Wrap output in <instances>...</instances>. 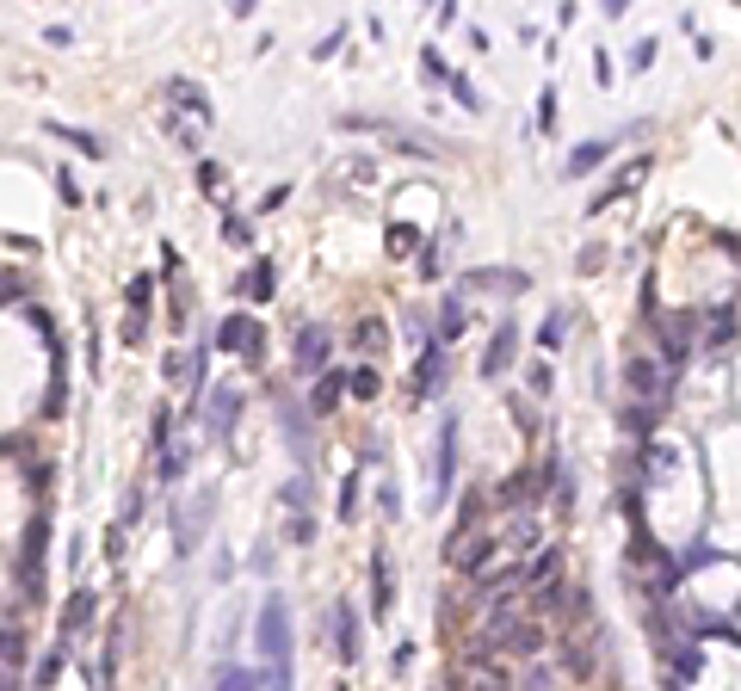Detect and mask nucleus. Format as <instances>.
<instances>
[{"label": "nucleus", "instance_id": "nucleus-1", "mask_svg": "<svg viewBox=\"0 0 741 691\" xmlns=\"http://www.w3.org/2000/svg\"><path fill=\"white\" fill-rule=\"evenodd\" d=\"M254 648L272 667V691H291V661H297V630H291V599H260L254 611Z\"/></svg>", "mask_w": 741, "mask_h": 691}, {"label": "nucleus", "instance_id": "nucleus-2", "mask_svg": "<svg viewBox=\"0 0 741 691\" xmlns=\"http://www.w3.org/2000/svg\"><path fill=\"white\" fill-rule=\"evenodd\" d=\"M167 99H180V105L167 112V136L180 142L186 155H198L204 136H210V99H204V87L180 75V81H167Z\"/></svg>", "mask_w": 741, "mask_h": 691}, {"label": "nucleus", "instance_id": "nucleus-3", "mask_svg": "<svg viewBox=\"0 0 741 691\" xmlns=\"http://www.w3.org/2000/svg\"><path fill=\"white\" fill-rule=\"evenodd\" d=\"M44 550H50V513H31L25 531H19V556H13V574L31 599L44 593Z\"/></svg>", "mask_w": 741, "mask_h": 691}, {"label": "nucleus", "instance_id": "nucleus-4", "mask_svg": "<svg viewBox=\"0 0 741 691\" xmlns=\"http://www.w3.org/2000/svg\"><path fill=\"white\" fill-rule=\"evenodd\" d=\"M210 519H217V494H210V488H198L192 500H180V513H173V556H180V562L198 556Z\"/></svg>", "mask_w": 741, "mask_h": 691}, {"label": "nucleus", "instance_id": "nucleus-5", "mask_svg": "<svg viewBox=\"0 0 741 691\" xmlns=\"http://www.w3.org/2000/svg\"><path fill=\"white\" fill-rule=\"evenodd\" d=\"M328 358H334V340H328V327L303 321V327H297V340H291V365H297L303 377H315V383H322V377H328Z\"/></svg>", "mask_w": 741, "mask_h": 691}, {"label": "nucleus", "instance_id": "nucleus-6", "mask_svg": "<svg viewBox=\"0 0 741 691\" xmlns=\"http://www.w3.org/2000/svg\"><path fill=\"white\" fill-rule=\"evenodd\" d=\"M217 346L223 352H235V358H260V346H266V327L247 315V309H235V315H223L217 321Z\"/></svg>", "mask_w": 741, "mask_h": 691}, {"label": "nucleus", "instance_id": "nucleus-7", "mask_svg": "<svg viewBox=\"0 0 741 691\" xmlns=\"http://www.w3.org/2000/svg\"><path fill=\"white\" fill-rule=\"evenodd\" d=\"M445 371H451V352H445V340L420 346V365H414V377H408V395H414V402H433V395L445 389Z\"/></svg>", "mask_w": 741, "mask_h": 691}, {"label": "nucleus", "instance_id": "nucleus-8", "mask_svg": "<svg viewBox=\"0 0 741 691\" xmlns=\"http://www.w3.org/2000/svg\"><path fill=\"white\" fill-rule=\"evenodd\" d=\"M624 383H630V395H637V402H649V408H661V402H667L661 358H624Z\"/></svg>", "mask_w": 741, "mask_h": 691}, {"label": "nucleus", "instance_id": "nucleus-9", "mask_svg": "<svg viewBox=\"0 0 741 691\" xmlns=\"http://www.w3.org/2000/svg\"><path fill=\"white\" fill-rule=\"evenodd\" d=\"M457 488V414L439 420V457H433V494L445 500Z\"/></svg>", "mask_w": 741, "mask_h": 691}, {"label": "nucleus", "instance_id": "nucleus-10", "mask_svg": "<svg viewBox=\"0 0 741 691\" xmlns=\"http://www.w3.org/2000/svg\"><path fill=\"white\" fill-rule=\"evenodd\" d=\"M241 402H247L241 389H210V395H204V426H210V439H229V432H235Z\"/></svg>", "mask_w": 741, "mask_h": 691}, {"label": "nucleus", "instance_id": "nucleus-11", "mask_svg": "<svg viewBox=\"0 0 741 691\" xmlns=\"http://www.w3.org/2000/svg\"><path fill=\"white\" fill-rule=\"evenodd\" d=\"M204 358H210L204 346H180V352L161 358V377H167L173 389H198V383H204Z\"/></svg>", "mask_w": 741, "mask_h": 691}, {"label": "nucleus", "instance_id": "nucleus-12", "mask_svg": "<svg viewBox=\"0 0 741 691\" xmlns=\"http://www.w3.org/2000/svg\"><path fill=\"white\" fill-rule=\"evenodd\" d=\"M328 617H334V654L352 667V661L365 654V648H359V605H352V599H334V611H328Z\"/></svg>", "mask_w": 741, "mask_h": 691}, {"label": "nucleus", "instance_id": "nucleus-13", "mask_svg": "<svg viewBox=\"0 0 741 691\" xmlns=\"http://www.w3.org/2000/svg\"><path fill=\"white\" fill-rule=\"evenodd\" d=\"M513 346H519V321L501 315V327H494V340H488V352H482V377H507Z\"/></svg>", "mask_w": 741, "mask_h": 691}, {"label": "nucleus", "instance_id": "nucleus-14", "mask_svg": "<svg viewBox=\"0 0 741 691\" xmlns=\"http://www.w3.org/2000/svg\"><path fill=\"white\" fill-rule=\"evenodd\" d=\"M390 611H396V574H390V556L371 550V617L383 624Z\"/></svg>", "mask_w": 741, "mask_h": 691}, {"label": "nucleus", "instance_id": "nucleus-15", "mask_svg": "<svg viewBox=\"0 0 741 691\" xmlns=\"http://www.w3.org/2000/svg\"><path fill=\"white\" fill-rule=\"evenodd\" d=\"M451 568H464V574H482L488 556H494V537H451Z\"/></svg>", "mask_w": 741, "mask_h": 691}, {"label": "nucleus", "instance_id": "nucleus-16", "mask_svg": "<svg viewBox=\"0 0 741 691\" xmlns=\"http://www.w3.org/2000/svg\"><path fill=\"white\" fill-rule=\"evenodd\" d=\"M525 284H532L525 272H501V266H482V272H464V297H470V290H507V297H519Z\"/></svg>", "mask_w": 741, "mask_h": 691}, {"label": "nucleus", "instance_id": "nucleus-17", "mask_svg": "<svg viewBox=\"0 0 741 691\" xmlns=\"http://www.w3.org/2000/svg\"><path fill=\"white\" fill-rule=\"evenodd\" d=\"M346 389H352V371H328L322 383H315V389H309V414H334Z\"/></svg>", "mask_w": 741, "mask_h": 691}, {"label": "nucleus", "instance_id": "nucleus-18", "mask_svg": "<svg viewBox=\"0 0 741 691\" xmlns=\"http://www.w3.org/2000/svg\"><path fill=\"white\" fill-rule=\"evenodd\" d=\"M494 648H501V654H513V661H532V654L544 648V630L538 624H513L501 642H494Z\"/></svg>", "mask_w": 741, "mask_h": 691}, {"label": "nucleus", "instance_id": "nucleus-19", "mask_svg": "<svg viewBox=\"0 0 741 691\" xmlns=\"http://www.w3.org/2000/svg\"><path fill=\"white\" fill-rule=\"evenodd\" d=\"M278 420H285V439H291V451L309 463V451H315V439H309V420H303V408L297 402H278Z\"/></svg>", "mask_w": 741, "mask_h": 691}, {"label": "nucleus", "instance_id": "nucleus-20", "mask_svg": "<svg viewBox=\"0 0 741 691\" xmlns=\"http://www.w3.org/2000/svg\"><path fill=\"white\" fill-rule=\"evenodd\" d=\"M93 599H99V593H87V587H75V599H68V605H62V642H68V636H81V630L93 624Z\"/></svg>", "mask_w": 741, "mask_h": 691}, {"label": "nucleus", "instance_id": "nucleus-21", "mask_svg": "<svg viewBox=\"0 0 741 691\" xmlns=\"http://www.w3.org/2000/svg\"><path fill=\"white\" fill-rule=\"evenodd\" d=\"M735 327H741V321H735V309H729V303H723V309H711V321H704V352H723V346L735 340Z\"/></svg>", "mask_w": 741, "mask_h": 691}, {"label": "nucleus", "instance_id": "nucleus-22", "mask_svg": "<svg viewBox=\"0 0 741 691\" xmlns=\"http://www.w3.org/2000/svg\"><path fill=\"white\" fill-rule=\"evenodd\" d=\"M352 346H359V352H383V346H390V321L359 315V321H352Z\"/></svg>", "mask_w": 741, "mask_h": 691}, {"label": "nucleus", "instance_id": "nucleus-23", "mask_svg": "<svg viewBox=\"0 0 741 691\" xmlns=\"http://www.w3.org/2000/svg\"><path fill=\"white\" fill-rule=\"evenodd\" d=\"M612 149H606V142H581V149H569V161H562V173H569V179H581V173H593L599 161H606Z\"/></svg>", "mask_w": 741, "mask_h": 691}, {"label": "nucleus", "instance_id": "nucleus-24", "mask_svg": "<svg viewBox=\"0 0 741 691\" xmlns=\"http://www.w3.org/2000/svg\"><path fill=\"white\" fill-rule=\"evenodd\" d=\"M698 673H704V648H698V642H674V679L692 685Z\"/></svg>", "mask_w": 741, "mask_h": 691}, {"label": "nucleus", "instance_id": "nucleus-25", "mask_svg": "<svg viewBox=\"0 0 741 691\" xmlns=\"http://www.w3.org/2000/svg\"><path fill=\"white\" fill-rule=\"evenodd\" d=\"M272 290H278L272 260H254V272H247V297H254V303H272Z\"/></svg>", "mask_w": 741, "mask_h": 691}, {"label": "nucleus", "instance_id": "nucleus-26", "mask_svg": "<svg viewBox=\"0 0 741 691\" xmlns=\"http://www.w3.org/2000/svg\"><path fill=\"white\" fill-rule=\"evenodd\" d=\"M118 648H124V624H112V636H105V654H99V691H112V673H118Z\"/></svg>", "mask_w": 741, "mask_h": 691}, {"label": "nucleus", "instance_id": "nucleus-27", "mask_svg": "<svg viewBox=\"0 0 741 691\" xmlns=\"http://www.w3.org/2000/svg\"><path fill=\"white\" fill-rule=\"evenodd\" d=\"M556 661H562V673H575V679H581V673H593V648H587V642H562Z\"/></svg>", "mask_w": 741, "mask_h": 691}, {"label": "nucleus", "instance_id": "nucleus-28", "mask_svg": "<svg viewBox=\"0 0 741 691\" xmlns=\"http://www.w3.org/2000/svg\"><path fill=\"white\" fill-rule=\"evenodd\" d=\"M556 562H562V550H556V543H544V550H538V562L525 568V587H544V580L556 574Z\"/></svg>", "mask_w": 741, "mask_h": 691}, {"label": "nucleus", "instance_id": "nucleus-29", "mask_svg": "<svg viewBox=\"0 0 741 691\" xmlns=\"http://www.w3.org/2000/svg\"><path fill=\"white\" fill-rule=\"evenodd\" d=\"M124 297H130V315H149V303H155V278H149V272H136Z\"/></svg>", "mask_w": 741, "mask_h": 691}, {"label": "nucleus", "instance_id": "nucleus-30", "mask_svg": "<svg viewBox=\"0 0 741 691\" xmlns=\"http://www.w3.org/2000/svg\"><path fill=\"white\" fill-rule=\"evenodd\" d=\"M655 414H661V408H649V402H637V408H618V426H624V432H637V439H643V432L655 426Z\"/></svg>", "mask_w": 741, "mask_h": 691}, {"label": "nucleus", "instance_id": "nucleus-31", "mask_svg": "<svg viewBox=\"0 0 741 691\" xmlns=\"http://www.w3.org/2000/svg\"><path fill=\"white\" fill-rule=\"evenodd\" d=\"M278 500H285L291 519H303V506H309V476H291L285 488H278Z\"/></svg>", "mask_w": 741, "mask_h": 691}, {"label": "nucleus", "instance_id": "nucleus-32", "mask_svg": "<svg viewBox=\"0 0 741 691\" xmlns=\"http://www.w3.org/2000/svg\"><path fill=\"white\" fill-rule=\"evenodd\" d=\"M464 334V297H445V309H439V340H457Z\"/></svg>", "mask_w": 741, "mask_h": 691}, {"label": "nucleus", "instance_id": "nucleus-33", "mask_svg": "<svg viewBox=\"0 0 741 691\" xmlns=\"http://www.w3.org/2000/svg\"><path fill=\"white\" fill-rule=\"evenodd\" d=\"M352 395H359V402H377V395H383L377 365H359V371H352Z\"/></svg>", "mask_w": 741, "mask_h": 691}, {"label": "nucleus", "instance_id": "nucleus-34", "mask_svg": "<svg viewBox=\"0 0 741 691\" xmlns=\"http://www.w3.org/2000/svg\"><path fill=\"white\" fill-rule=\"evenodd\" d=\"M210 691H260V679L247 673V667H223V673H217V685H210Z\"/></svg>", "mask_w": 741, "mask_h": 691}, {"label": "nucleus", "instance_id": "nucleus-35", "mask_svg": "<svg viewBox=\"0 0 741 691\" xmlns=\"http://www.w3.org/2000/svg\"><path fill=\"white\" fill-rule=\"evenodd\" d=\"M674 463H680V457H674V445H643V469H649V476H667Z\"/></svg>", "mask_w": 741, "mask_h": 691}, {"label": "nucleus", "instance_id": "nucleus-36", "mask_svg": "<svg viewBox=\"0 0 741 691\" xmlns=\"http://www.w3.org/2000/svg\"><path fill=\"white\" fill-rule=\"evenodd\" d=\"M525 494H532V476H525V469H513V476L501 482V500H494V506H519Z\"/></svg>", "mask_w": 741, "mask_h": 691}, {"label": "nucleus", "instance_id": "nucleus-37", "mask_svg": "<svg viewBox=\"0 0 741 691\" xmlns=\"http://www.w3.org/2000/svg\"><path fill=\"white\" fill-rule=\"evenodd\" d=\"M352 519H359V476L340 482V525H352Z\"/></svg>", "mask_w": 741, "mask_h": 691}, {"label": "nucleus", "instance_id": "nucleus-38", "mask_svg": "<svg viewBox=\"0 0 741 691\" xmlns=\"http://www.w3.org/2000/svg\"><path fill=\"white\" fill-rule=\"evenodd\" d=\"M383 241H390V253H396V260H408V247H420V235H414L408 223H390V235H383Z\"/></svg>", "mask_w": 741, "mask_h": 691}, {"label": "nucleus", "instance_id": "nucleus-39", "mask_svg": "<svg viewBox=\"0 0 741 691\" xmlns=\"http://www.w3.org/2000/svg\"><path fill=\"white\" fill-rule=\"evenodd\" d=\"M420 75H427V81H451V68H445V56L427 44V50H420Z\"/></svg>", "mask_w": 741, "mask_h": 691}, {"label": "nucleus", "instance_id": "nucleus-40", "mask_svg": "<svg viewBox=\"0 0 741 691\" xmlns=\"http://www.w3.org/2000/svg\"><path fill=\"white\" fill-rule=\"evenodd\" d=\"M451 93H457V105H470V112H482V93H476V81H470V75H451Z\"/></svg>", "mask_w": 741, "mask_h": 691}, {"label": "nucleus", "instance_id": "nucleus-41", "mask_svg": "<svg viewBox=\"0 0 741 691\" xmlns=\"http://www.w3.org/2000/svg\"><path fill=\"white\" fill-rule=\"evenodd\" d=\"M50 130H56L62 142H75L81 155H99V136H87V130H68V124H50Z\"/></svg>", "mask_w": 741, "mask_h": 691}, {"label": "nucleus", "instance_id": "nucleus-42", "mask_svg": "<svg viewBox=\"0 0 741 691\" xmlns=\"http://www.w3.org/2000/svg\"><path fill=\"white\" fill-rule=\"evenodd\" d=\"M377 513H383V519H402V494H396V482L377 488Z\"/></svg>", "mask_w": 741, "mask_h": 691}, {"label": "nucleus", "instance_id": "nucleus-43", "mask_svg": "<svg viewBox=\"0 0 741 691\" xmlns=\"http://www.w3.org/2000/svg\"><path fill=\"white\" fill-rule=\"evenodd\" d=\"M186 463H192L186 451H161V482H180V476H186Z\"/></svg>", "mask_w": 741, "mask_h": 691}, {"label": "nucleus", "instance_id": "nucleus-44", "mask_svg": "<svg viewBox=\"0 0 741 691\" xmlns=\"http://www.w3.org/2000/svg\"><path fill=\"white\" fill-rule=\"evenodd\" d=\"M470 679H476V691H507V679L494 673L488 661H476V667H470Z\"/></svg>", "mask_w": 741, "mask_h": 691}, {"label": "nucleus", "instance_id": "nucleus-45", "mask_svg": "<svg viewBox=\"0 0 741 691\" xmlns=\"http://www.w3.org/2000/svg\"><path fill=\"white\" fill-rule=\"evenodd\" d=\"M562 327H569V315H562V309H550V321H544V334H538V340H544L550 352L562 346Z\"/></svg>", "mask_w": 741, "mask_h": 691}, {"label": "nucleus", "instance_id": "nucleus-46", "mask_svg": "<svg viewBox=\"0 0 741 691\" xmlns=\"http://www.w3.org/2000/svg\"><path fill=\"white\" fill-rule=\"evenodd\" d=\"M19 661H25V636L19 624H7V673H19Z\"/></svg>", "mask_w": 741, "mask_h": 691}, {"label": "nucleus", "instance_id": "nucleus-47", "mask_svg": "<svg viewBox=\"0 0 741 691\" xmlns=\"http://www.w3.org/2000/svg\"><path fill=\"white\" fill-rule=\"evenodd\" d=\"M198 186L204 192H223V167L217 161H198Z\"/></svg>", "mask_w": 741, "mask_h": 691}, {"label": "nucleus", "instance_id": "nucleus-48", "mask_svg": "<svg viewBox=\"0 0 741 691\" xmlns=\"http://www.w3.org/2000/svg\"><path fill=\"white\" fill-rule=\"evenodd\" d=\"M56 192H62V204H68V210L87 204V198H81V186H75V173H56Z\"/></svg>", "mask_w": 741, "mask_h": 691}, {"label": "nucleus", "instance_id": "nucleus-49", "mask_svg": "<svg viewBox=\"0 0 741 691\" xmlns=\"http://www.w3.org/2000/svg\"><path fill=\"white\" fill-rule=\"evenodd\" d=\"M538 130H556V93L544 87V99H538Z\"/></svg>", "mask_w": 741, "mask_h": 691}, {"label": "nucleus", "instance_id": "nucleus-50", "mask_svg": "<svg viewBox=\"0 0 741 691\" xmlns=\"http://www.w3.org/2000/svg\"><path fill=\"white\" fill-rule=\"evenodd\" d=\"M56 673H62V648H50V654H44V661H38V685H50Z\"/></svg>", "mask_w": 741, "mask_h": 691}, {"label": "nucleus", "instance_id": "nucleus-51", "mask_svg": "<svg viewBox=\"0 0 741 691\" xmlns=\"http://www.w3.org/2000/svg\"><path fill=\"white\" fill-rule=\"evenodd\" d=\"M711 562V543H686V556H680V568H704Z\"/></svg>", "mask_w": 741, "mask_h": 691}, {"label": "nucleus", "instance_id": "nucleus-52", "mask_svg": "<svg viewBox=\"0 0 741 691\" xmlns=\"http://www.w3.org/2000/svg\"><path fill=\"white\" fill-rule=\"evenodd\" d=\"M649 62H655V38H643L637 50H630V68H637V75H643V68H649Z\"/></svg>", "mask_w": 741, "mask_h": 691}, {"label": "nucleus", "instance_id": "nucleus-53", "mask_svg": "<svg viewBox=\"0 0 741 691\" xmlns=\"http://www.w3.org/2000/svg\"><path fill=\"white\" fill-rule=\"evenodd\" d=\"M223 235H229L235 247H247V216H223Z\"/></svg>", "mask_w": 741, "mask_h": 691}, {"label": "nucleus", "instance_id": "nucleus-54", "mask_svg": "<svg viewBox=\"0 0 741 691\" xmlns=\"http://www.w3.org/2000/svg\"><path fill=\"white\" fill-rule=\"evenodd\" d=\"M525 389H532V395H550V371L532 365V371H525Z\"/></svg>", "mask_w": 741, "mask_h": 691}, {"label": "nucleus", "instance_id": "nucleus-55", "mask_svg": "<svg viewBox=\"0 0 741 691\" xmlns=\"http://www.w3.org/2000/svg\"><path fill=\"white\" fill-rule=\"evenodd\" d=\"M180 266H186V260H180V247L167 241V247H161V272H167V278H180Z\"/></svg>", "mask_w": 741, "mask_h": 691}, {"label": "nucleus", "instance_id": "nucleus-56", "mask_svg": "<svg viewBox=\"0 0 741 691\" xmlns=\"http://www.w3.org/2000/svg\"><path fill=\"white\" fill-rule=\"evenodd\" d=\"M143 334H149V315H130V321H124V346H136Z\"/></svg>", "mask_w": 741, "mask_h": 691}, {"label": "nucleus", "instance_id": "nucleus-57", "mask_svg": "<svg viewBox=\"0 0 741 691\" xmlns=\"http://www.w3.org/2000/svg\"><path fill=\"white\" fill-rule=\"evenodd\" d=\"M507 408H513V420H519L525 432H532V426H538V414H532V402H519V395H513V402H507Z\"/></svg>", "mask_w": 741, "mask_h": 691}, {"label": "nucleus", "instance_id": "nucleus-58", "mask_svg": "<svg viewBox=\"0 0 741 691\" xmlns=\"http://www.w3.org/2000/svg\"><path fill=\"white\" fill-rule=\"evenodd\" d=\"M593 81H599V87H612V62H606V50H593Z\"/></svg>", "mask_w": 741, "mask_h": 691}, {"label": "nucleus", "instance_id": "nucleus-59", "mask_svg": "<svg viewBox=\"0 0 741 691\" xmlns=\"http://www.w3.org/2000/svg\"><path fill=\"white\" fill-rule=\"evenodd\" d=\"M606 253H612V247H587V253H581V272H599V266H606Z\"/></svg>", "mask_w": 741, "mask_h": 691}, {"label": "nucleus", "instance_id": "nucleus-60", "mask_svg": "<svg viewBox=\"0 0 741 691\" xmlns=\"http://www.w3.org/2000/svg\"><path fill=\"white\" fill-rule=\"evenodd\" d=\"M105 556H112V562L124 556V525H112V531H105Z\"/></svg>", "mask_w": 741, "mask_h": 691}, {"label": "nucleus", "instance_id": "nucleus-61", "mask_svg": "<svg viewBox=\"0 0 741 691\" xmlns=\"http://www.w3.org/2000/svg\"><path fill=\"white\" fill-rule=\"evenodd\" d=\"M525 691H550V673H544V667H532V673H525Z\"/></svg>", "mask_w": 741, "mask_h": 691}, {"label": "nucleus", "instance_id": "nucleus-62", "mask_svg": "<svg viewBox=\"0 0 741 691\" xmlns=\"http://www.w3.org/2000/svg\"><path fill=\"white\" fill-rule=\"evenodd\" d=\"M334 691H346V685H334Z\"/></svg>", "mask_w": 741, "mask_h": 691}]
</instances>
